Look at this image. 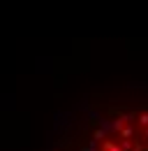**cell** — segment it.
<instances>
[{"label": "cell", "instance_id": "6da1fadb", "mask_svg": "<svg viewBox=\"0 0 148 151\" xmlns=\"http://www.w3.org/2000/svg\"><path fill=\"white\" fill-rule=\"evenodd\" d=\"M118 135H120V139H123V142H132V137H134V128H132V126H125Z\"/></svg>", "mask_w": 148, "mask_h": 151}, {"label": "cell", "instance_id": "7a4b0ae2", "mask_svg": "<svg viewBox=\"0 0 148 151\" xmlns=\"http://www.w3.org/2000/svg\"><path fill=\"white\" fill-rule=\"evenodd\" d=\"M137 119V123L141 126V128H148V112H141L139 116H134Z\"/></svg>", "mask_w": 148, "mask_h": 151}, {"label": "cell", "instance_id": "3957f363", "mask_svg": "<svg viewBox=\"0 0 148 151\" xmlns=\"http://www.w3.org/2000/svg\"><path fill=\"white\" fill-rule=\"evenodd\" d=\"M102 149H104V151H120V147H118L116 142H111V139H104V144H102Z\"/></svg>", "mask_w": 148, "mask_h": 151}, {"label": "cell", "instance_id": "277c9868", "mask_svg": "<svg viewBox=\"0 0 148 151\" xmlns=\"http://www.w3.org/2000/svg\"><path fill=\"white\" fill-rule=\"evenodd\" d=\"M120 151H134V142H120Z\"/></svg>", "mask_w": 148, "mask_h": 151}, {"label": "cell", "instance_id": "5b68a950", "mask_svg": "<svg viewBox=\"0 0 148 151\" xmlns=\"http://www.w3.org/2000/svg\"><path fill=\"white\" fill-rule=\"evenodd\" d=\"M92 139H97V142H100V139H104V130H102V128L92 130Z\"/></svg>", "mask_w": 148, "mask_h": 151}, {"label": "cell", "instance_id": "8992f818", "mask_svg": "<svg viewBox=\"0 0 148 151\" xmlns=\"http://www.w3.org/2000/svg\"><path fill=\"white\" fill-rule=\"evenodd\" d=\"M144 135H146V139H148V128H146V130H144Z\"/></svg>", "mask_w": 148, "mask_h": 151}]
</instances>
